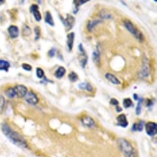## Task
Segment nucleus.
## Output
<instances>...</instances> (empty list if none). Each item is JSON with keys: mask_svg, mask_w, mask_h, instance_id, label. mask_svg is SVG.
I'll list each match as a JSON object with an SVG mask.
<instances>
[{"mask_svg": "<svg viewBox=\"0 0 157 157\" xmlns=\"http://www.w3.org/2000/svg\"><path fill=\"white\" fill-rule=\"evenodd\" d=\"M133 98L137 101L138 100V96H137V94H133Z\"/></svg>", "mask_w": 157, "mask_h": 157, "instance_id": "obj_37", "label": "nucleus"}, {"mask_svg": "<svg viewBox=\"0 0 157 157\" xmlns=\"http://www.w3.org/2000/svg\"><path fill=\"white\" fill-rule=\"evenodd\" d=\"M101 17V18H112V16H111V14H108V13H106V12H104V10L103 11L101 12V14H100Z\"/></svg>", "mask_w": 157, "mask_h": 157, "instance_id": "obj_32", "label": "nucleus"}, {"mask_svg": "<svg viewBox=\"0 0 157 157\" xmlns=\"http://www.w3.org/2000/svg\"><path fill=\"white\" fill-rule=\"evenodd\" d=\"M10 64L9 61L0 59V71H5L8 72V69H10Z\"/></svg>", "mask_w": 157, "mask_h": 157, "instance_id": "obj_19", "label": "nucleus"}, {"mask_svg": "<svg viewBox=\"0 0 157 157\" xmlns=\"http://www.w3.org/2000/svg\"><path fill=\"white\" fill-rule=\"evenodd\" d=\"M5 106H6L5 98L2 95H0V114H2L3 112L4 109H5Z\"/></svg>", "mask_w": 157, "mask_h": 157, "instance_id": "obj_26", "label": "nucleus"}, {"mask_svg": "<svg viewBox=\"0 0 157 157\" xmlns=\"http://www.w3.org/2000/svg\"><path fill=\"white\" fill-rule=\"evenodd\" d=\"M36 75L39 78H43L44 77V71L41 68L36 69Z\"/></svg>", "mask_w": 157, "mask_h": 157, "instance_id": "obj_29", "label": "nucleus"}, {"mask_svg": "<svg viewBox=\"0 0 157 157\" xmlns=\"http://www.w3.org/2000/svg\"><path fill=\"white\" fill-rule=\"evenodd\" d=\"M118 145L120 151L125 157H130L133 155V148L129 141L125 138H120L118 140Z\"/></svg>", "mask_w": 157, "mask_h": 157, "instance_id": "obj_2", "label": "nucleus"}, {"mask_svg": "<svg viewBox=\"0 0 157 157\" xmlns=\"http://www.w3.org/2000/svg\"><path fill=\"white\" fill-rule=\"evenodd\" d=\"M30 11L32 14H33L34 18H35V21H40L42 20V15L40 14V12H39V6L36 5V4H33V5H31V7H30Z\"/></svg>", "mask_w": 157, "mask_h": 157, "instance_id": "obj_10", "label": "nucleus"}, {"mask_svg": "<svg viewBox=\"0 0 157 157\" xmlns=\"http://www.w3.org/2000/svg\"><path fill=\"white\" fill-rule=\"evenodd\" d=\"M11 128L8 124L6 123H2V133L5 134L6 136H8V134L11 132Z\"/></svg>", "mask_w": 157, "mask_h": 157, "instance_id": "obj_24", "label": "nucleus"}, {"mask_svg": "<svg viewBox=\"0 0 157 157\" xmlns=\"http://www.w3.org/2000/svg\"><path fill=\"white\" fill-rule=\"evenodd\" d=\"M92 58H93V61L94 62V64L96 65H100L101 63V53L100 51L98 50V46H97L96 50L93 52L92 54Z\"/></svg>", "mask_w": 157, "mask_h": 157, "instance_id": "obj_15", "label": "nucleus"}, {"mask_svg": "<svg viewBox=\"0 0 157 157\" xmlns=\"http://www.w3.org/2000/svg\"><path fill=\"white\" fill-rule=\"evenodd\" d=\"M3 2H4V1H0V3H1V4L3 3Z\"/></svg>", "mask_w": 157, "mask_h": 157, "instance_id": "obj_38", "label": "nucleus"}, {"mask_svg": "<svg viewBox=\"0 0 157 157\" xmlns=\"http://www.w3.org/2000/svg\"><path fill=\"white\" fill-rule=\"evenodd\" d=\"M78 52H79V55H78V58H79V63H80L82 68H85L86 63H87V60H88V57L86 53L84 48L82 46V44L80 43L78 46Z\"/></svg>", "mask_w": 157, "mask_h": 157, "instance_id": "obj_5", "label": "nucleus"}, {"mask_svg": "<svg viewBox=\"0 0 157 157\" xmlns=\"http://www.w3.org/2000/svg\"><path fill=\"white\" fill-rule=\"evenodd\" d=\"M116 111H117L118 112H122V108H121V107H120V106H119V105L116 106Z\"/></svg>", "mask_w": 157, "mask_h": 157, "instance_id": "obj_36", "label": "nucleus"}, {"mask_svg": "<svg viewBox=\"0 0 157 157\" xmlns=\"http://www.w3.org/2000/svg\"><path fill=\"white\" fill-rule=\"evenodd\" d=\"M61 20L62 21L63 24L65 27V29H66L67 31H70L72 28L73 27L75 24V19L73 16H72L71 14H67L66 18H63L62 17H60Z\"/></svg>", "mask_w": 157, "mask_h": 157, "instance_id": "obj_4", "label": "nucleus"}, {"mask_svg": "<svg viewBox=\"0 0 157 157\" xmlns=\"http://www.w3.org/2000/svg\"><path fill=\"white\" fill-rule=\"evenodd\" d=\"M24 98H25L26 102L30 104L34 105V104H38V102H39V98L33 91H27Z\"/></svg>", "mask_w": 157, "mask_h": 157, "instance_id": "obj_9", "label": "nucleus"}, {"mask_svg": "<svg viewBox=\"0 0 157 157\" xmlns=\"http://www.w3.org/2000/svg\"><path fill=\"white\" fill-rule=\"evenodd\" d=\"M124 26L126 27V28L128 30V31L133 35L135 36L140 42H142L144 40L143 35L141 33L139 30L137 29L135 26L133 25V24L130 21H128V20H126L124 21Z\"/></svg>", "mask_w": 157, "mask_h": 157, "instance_id": "obj_3", "label": "nucleus"}, {"mask_svg": "<svg viewBox=\"0 0 157 157\" xmlns=\"http://www.w3.org/2000/svg\"><path fill=\"white\" fill-rule=\"evenodd\" d=\"M145 130L148 135L155 136L157 133V124L155 122H149L145 125Z\"/></svg>", "mask_w": 157, "mask_h": 157, "instance_id": "obj_7", "label": "nucleus"}, {"mask_svg": "<svg viewBox=\"0 0 157 157\" xmlns=\"http://www.w3.org/2000/svg\"><path fill=\"white\" fill-rule=\"evenodd\" d=\"M65 72H66V69L64 67L60 66L55 72L54 76L57 78H61L65 75Z\"/></svg>", "mask_w": 157, "mask_h": 157, "instance_id": "obj_18", "label": "nucleus"}, {"mask_svg": "<svg viewBox=\"0 0 157 157\" xmlns=\"http://www.w3.org/2000/svg\"><path fill=\"white\" fill-rule=\"evenodd\" d=\"M68 78H69V80L72 81V82H76V81L78 80V75L75 72H70L69 74V75H68Z\"/></svg>", "mask_w": 157, "mask_h": 157, "instance_id": "obj_27", "label": "nucleus"}, {"mask_svg": "<svg viewBox=\"0 0 157 157\" xmlns=\"http://www.w3.org/2000/svg\"><path fill=\"white\" fill-rule=\"evenodd\" d=\"M105 78H107L109 82L113 83V84H116V85L120 84V81L119 80V78H117V77H116L114 75L111 74V73H106Z\"/></svg>", "mask_w": 157, "mask_h": 157, "instance_id": "obj_17", "label": "nucleus"}, {"mask_svg": "<svg viewBox=\"0 0 157 157\" xmlns=\"http://www.w3.org/2000/svg\"><path fill=\"white\" fill-rule=\"evenodd\" d=\"M8 32L12 39H16L19 35V29L16 25H10L8 27Z\"/></svg>", "mask_w": 157, "mask_h": 157, "instance_id": "obj_12", "label": "nucleus"}, {"mask_svg": "<svg viewBox=\"0 0 157 157\" xmlns=\"http://www.w3.org/2000/svg\"><path fill=\"white\" fill-rule=\"evenodd\" d=\"M144 128V122L141 121L137 123H133L132 130L133 131H142Z\"/></svg>", "mask_w": 157, "mask_h": 157, "instance_id": "obj_21", "label": "nucleus"}, {"mask_svg": "<svg viewBox=\"0 0 157 157\" xmlns=\"http://www.w3.org/2000/svg\"><path fill=\"white\" fill-rule=\"evenodd\" d=\"M78 88L87 90L88 92H92L93 90L92 86H91L89 82H82V83H80V84L78 85Z\"/></svg>", "mask_w": 157, "mask_h": 157, "instance_id": "obj_22", "label": "nucleus"}, {"mask_svg": "<svg viewBox=\"0 0 157 157\" xmlns=\"http://www.w3.org/2000/svg\"><path fill=\"white\" fill-rule=\"evenodd\" d=\"M21 67L23 68L24 69V70L27 71V72H30V71H31V69H32V68H31V65H28V64H25V63L22 64Z\"/></svg>", "mask_w": 157, "mask_h": 157, "instance_id": "obj_31", "label": "nucleus"}, {"mask_svg": "<svg viewBox=\"0 0 157 157\" xmlns=\"http://www.w3.org/2000/svg\"><path fill=\"white\" fill-rule=\"evenodd\" d=\"M123 106L126 108H130L131 106H133V102L130 98H125L123 100Z\"/></svg>", "mask_w": 157, "mask_h": 157, "instance_id": "obj_28", "label": "nucleus"}, {"mask_svg": "<svg viewBox=\"0 0 157 157\" xmlns=\"http://www.w3.org/2000/svg\"><path fill=\"white\" fill-rule=\"evenodd\" d=\"M45 22L46 24H48L50 26H54V21H53V18H52V15H51L50 12L47 11L46 12V16H45Z\"/></svg>", "mask_w": 157, "mask_h": 157, "instance_id": "obj_20", "label": "nucleus"}, {"mask_svg": "<svg viewBox=\"0 0 157 157\" xmlns=\"http://www.w3.org/2000/svg\"><path fill=\"white\" fill-rule=\"evenodd\" d=\"M6 137L9 138V140L11 141L12 143L18 146V147L21 148V149H27L28 148L26 140L18 132L11 130V132Z\"/></svg>", "mask_w": 157, "mask_h": 157, "instance_id": "obj_1", "label": "nucleus"}, {"mask_svg": "<svg viewBox=\"0 0 157 157\" xmlns=\"http://www.w3.org/2000/svg\"><path fill=\"white\" fill-rule=\"evenodd\" d=\"M117 122H118V125L122 127H127L128 125V122L127 120V116L124 114H121L120 116H117Z\"/></svg>", "mask_w": 157, "mask_h": 157, "instance_id": "obj_14", "label": "nucleus"}, {"mask_svg": "<svg viewBox=\"0 0 157 157\" xmlns=\"http://www.w3.org/2000/svg\"><path fill=\"white\" fill-rule=\"evenodd\" d=\"M138 102H137V108H136V114L137 116H139L141 112V106H142V101H143V98H138Z\"/></svg>", "mask_w": 157, "mask_h": 157, "instance_id": "obj_25", "label": "nucleus"}, {"mask_svg": "<svg viewBox=\"0 0 157 157\" xmlns=\"http://www.w3.org/2000/svg\"><path fill=\"white\" fill-rule=\"evenodd\" d=\"M82 124L86 127H89V128H93L95 126V121L93 120L92 118L88 116H83L82 118Z\"/></svg>", "mask_w": 157, "mask_h": 157, "instance_id": "obj_11", "label": "nucleus"}, {"mask_svg": "<svg viewBox=\"0 0 157 157\" xmlns=\"http://www.w3.org/2000/svg\"><path fill=\"white\" fill-rule=\"evenodd\" d=\"M130 157H135V156H134V155H131V156H130Z\"/></svg>", "mask_w": 157, "mask_h": 157, "instance_id": "obj_39", "label": "nucleus"}, {"mask_svg": "<svg viewBox=\"0 0 157 157\" xmlns=\"http://www.w3.org/2000/svg\"><path fill=\"white\" fill-rule=\"evenodd\" d=\"M55 53H56V48H52L49 50L48 52V55H49L50 57H53L55 56Z\"/></svg>", "mask_w": 157, "mask_h": 157, "instance_id": "obj_33", "label": "nucleus"}, {"mask_svg": "<svg viewBox=\"0 0 157 157\" xmlns=\"http://www.w3.org/2000/svg\"><path fill=\"white\" fill-rule=\"evenodd\" d=\"M150 72H151V68H150L149 61H148L147 58H145L143 63H142V66H141L140 74H141L142 77H148L150 75Z\"/></svg>", "mask_w": 157, "mask_h": 157, "instance_id": "obj_8", "label": "nucleus"}, {"mask_svg": "<svg viewBox=\"0 0 157 157\" xmlns=\"http://www.w3.org/2000/svg\"><path fill=\"white\" fill-rule=\"evenodd\" d=\"M14 92L16 94V97H18L19 98H24L26 95V94L27 93V88L25 86L21 84H18L16 85L14 87Z\"/></svg>", "mask_w": 157, "mask_h": 157, "instance_id": "obj_6", "label": "nucleus"}, {"mask_svg": "<svg viewBox=\"0 0 157 157\" xmlns=\"http://www.w3.org/2000/svg\"><path fill=\"white\" fill-rule=\"evenodd\" d=\"M74 39H75V33L71 32L67 35V47L69 51H71L73 48L74 45Z\"/></svg>", "mask_w": 157, "mask_h": 157, "instance_id": "obj_13", "label": "nucleus"}, {"mask_svg": "<svg viewBox=\"0 0 157 157\" xmlns=\"http://www.w3.org/2000/svg\"><path fill=\"white\" fill-rule=\"evenodd\" d=\"M153 104H154V101H153V100H151V99H149V100L147 101V104H146V105H147L148 107H149V106L152 105Z\"/></svg>", "mask_w": 157, "mask_h": 157, "instance_id": "obj_35", "label": "nucleus"}, {"mask_svg": "<svg viewBox=\"0 0 157 157\" xmlns=\"http://www.w3.org/2000/svg\"><path fill=\"white\" fill-rule=\"evenodd\" d=\"M35 40H38V39L40 38V35H41V31H40V28H39V26H35Z\"/></svg>", "mask_w": 157, "mask_h": 157, "instance_id": "obj_30", "label": "nucleus"}, {"mask_svg": "<svg viewBox=\"0 0 157 157\" xmlns=\"http://www.w3.org/2000/svg\"><path fill=\"white\" fill-rule=\"evenodd\" d=\"M101 20H92V21H89L88 23H87V25H86V28H87L88 31L91 32L94 30V27L98 25V24H101Z\"/></svg>", "mask_w": 157, "mask_h": 157, "instance_id": "obj_16", "label": "nucleus"}, {"mask_svg": "<svg viewBox=\"0 0 157 157\" xmlns=\"http://www.w3.org/2000/svg\"><path fill=\"white\" fill-rule=\"evenodd\" d=\"M5 94H6V96L8 98H16V94L14 92V88H12V87H10V88H7L6 90H5Z\"/></svg>", "mask_w": 157, "mask_h": 157, "instance_id": "obj_23", "label": "nucleus"}, {"mask_svg": "<svg viewBox=\"0 0 157 157\" xmlns=\"http://www.w3.org/2000/svg\"><path fill=\"white\" fill-rule=\"evenodd\" d=\"M110 104H112V105H119V101L116 100V98H112L111 100H110Z\"/></svg>", "mask_w": 157, "mask_h": 157, "instance_id": "obj_34", "label": "nucleus"}]
</instances>
